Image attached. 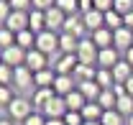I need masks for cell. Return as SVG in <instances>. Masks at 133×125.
Returning a JSON list of instances; mask_svg holds the SVG:
<instances>
[{
	"label": "cell",
	"mask_w": 133,
	"mask_h": 125,
	"mask_svg": "<svg viewBox=\"0 0 133 125\" xmlns=\"http://www.w3.org/2000/svg\"><path fill=\"white\" fill-rule=\"evenodd\" d=\"M77 89L84 94V100H87V102H97L100 94H102V87H100L95 79H90V82H77Z\"/></svg>",
	"instance_id": "5bb4252c"
},
{
	"label": "cell",
	"mask_w": 133,
	"mask_h": 125,
	"mask_svg": "<svg viewBox=\"0 0 133 125\" xmlns=\"http://www.w3.org/2000/svg\"><path fill=\"white\" fill-rule=\"evenodd\" d=\"M77 54H59V59L54 61V72L56 74H74V69H77Z\"/></svg>",
	"instance_id": "52a82bcc"
},
{
	"label": "cell",
	"mask_w": 133,
	"mask_h": 125,
	"mask_svg": "<svg viewBox=\"0 0 133 125\" xmlns=\"http://www.w3.org/2000/svg\"><path fill=\"white\" fill-rule=\"evenodd\" d=\"M113 46L118 48V51H128V48H133V31L131 28H118V31H113Z\"/></svg>",
	"instance_id": "30bf717a"
},
{
	"label": "cell",
	"mask_w": 133,
	"mask_h": 125,
	"mask_svg": "<svg viewBox=\"0 0 133 125\" xmlns=\"http://www.w3.org/2000/svg\"><path fill=\"white\" fill-rule=\"evenodd\" d=\"M113 5H115V0H95V8H97L100 13H108V10H113Z\"/></svg>",
	"instance_id": "b9f144b4"
},
{
	"label": "cell",
	"mask_w": 133,
	"mask_h": 125,
	"mask_svg": "<svg viewBox=\"0 0 133 125\" xmlns=\"http://www.w3.org/2000/svg\"><path fill=\"white\" fill-rule=\"evenodd\" d=\"M113 10H118L120 16L125 18L128 13L133 10V0H115V5H113Z\"/></svg>",
	"instance_id": "74e56055"
},
{
	"label": "cell",
	"mask_w": 133,
	"mask_h": 125,
	"mask_svg": "<svg viewBox=\"0 0 133 125\" xmlns=\"http://www.w3.org/2000/svg\"><path fill=\"white\" fill-rule=\"evenodd\" d=\"M54 5H56V0H33V10H44V13H46Z\"/></svg>",
	"instance_id": "60d3db41"
},
{
	"label": "cell",
	"mask_w": 133,
	"mask_h": 125,
	"mask_svg": "<svg viewBox=\"0 0 133 125\" xmlns=\"http://www.w3.org/2000/svg\"><path fill=\"white\" fill-rule=\"evenodd\" d=\"M97 56H100V48L95 46V41L87 36L79 41V48H77V59L79 64H90V66H97Z\"/></svg>",
	"instance_id": "7a4b0ae2"
},
{
	"label": "cell",
	"mask_w": 133,
	"mask_h": 125,
	"mask_svg": "<svg viewBox=\"0 0 133 125\" xmlns=\"http://www.w3.org/2000/svg\"><path fill=\"white\" fill-rule=\"evenodd\" d=\"M74 89H77L74 74H56V79H54V92L59 94V97H66V94L74 92Z\"/></svg>",
	"instance_id": "ba28073f"
},
{
	"label": "cell",
	"mask_w": 133,
	"mask_h": 125,
	"mask_svg": "<svg viewBox=\"0 0 133 125\" xmlns=\"http://www.w3.org/2000/svg\"><path fill=\"white\" fill-rule=\"evenodd\" d=\"M90 38L95 41L97 48H110L113 46V31H110V28H100V31L90 33Z\"/></svg>",
	"instance_id": "603a6c76"
},
{
	"label": "cell",
	"mask_w": 133,
	"mask_h": 125,
	"mask_svg": "<svg viewBox=\"0 0 133 125\" xmlns=\"http://www.w3.org/2000/svg\"><path fill=\"white\" fill-rule=\"evenodd\" d=\"M26 54H28V51H23V48L16 44V46H10V48H3V51H0V59H3V64L18 69V66L26 64Z\"/></svg>",
	"instance_id": "3957f363"
},
{
	"label": "cell",
	"mask_w": 133,
	"mask_h": 125,
	"mask_svg": "<svg viewBox=\"0 0 133 125\" xmlns=\"http://www.w3.org/2000/svg\"><path fill=\"white\" fill-rule=\"evenodd\" d=\"M28 28H31L36 36L41 31H46V13H44V10H31V13H28Z\"/></svg>",
	"instance_id": "44dd1931"
},
{
	"label": "cell",
	"mask_w": 133,
	"mask_h": 125,
	"mask_svg": "<svg viewBox=\"0 0 133 125\" xmlns=\"http://www.w3.org/2000/svg\"><path fill=\"white\" fill-rule=\"evenodd\" d=\"M118 61H120V51H118L115 46L100 48V56H97V66L100 69H113Z\"/></svg>",
	"instance_id": "4fadbf2b"
},
{
	"label": "cell",
	"mask_w": 133,
	"mask_h": 125,
	"mask_svg": "<svg viewBox=\"0 0 133 125\" xmlns=\"http://www.w3.org/2000/svg\"><path fill=\"white\" fill-rule=\"evenodd\" d=\"M115 102H118V97L113 89H102V94H100V100H97V105L102 110H115Z\"/></svg>",
	"instance_id": "4dcf8cb0"
},
{
	"label": "cell",
	"mask_w": 133,
	"mask_h": 125,
	"mask_svg": "<svg viewBox=\"0 0 133 125\" xmlns=\"http://www.w3.org/2000/svg\"><path fill=\"white\" fill-rule=\"evenodd\" d=\"M110 72H113V77H115V82H118V84H125V82L133 77V66L125 61V59H120V61H118L115 66L110 69Z\"/></svg>",
	"instance_id": "ffe728a7"
},
{
	"label": "cell",
	"mask_w": 133,
	"mask_h": 125,
	"mask_svg": "<svg viewBox=\"0 0 133 125\" xmlns=\"http://www.w3.org/2000/svg\"><path fill=\"white\" fill-rule=\"evenodd\" d=\"M21 125H46V115H44V112H38V110H33V112H31V115H28Z\"/></svg>",
	"instance_id": "d590c367"
},
{
	"label": "cell",
	"mask_w": 133,
	"mask_h": 125,
	"mask_svg": "<svg viewBox=\"0 0 133 125\" xmlns=\"http://www.w3.org/2000/svg\"><path fill=\"white\" fill-rule=\"evenodd\" d=\"M66 112H69V107H66V100H64V97H59V94H56L49 105L44 107V115H46V117H64Z\"/></svg>",
	"instance_id": "2e32d148"
},
{
	"label": "cell",
	"mask_w": 133,
	"mask_h": 125,
	"mask_svg": "<svg viewBox=\"0 0 133 125\" xmlns=\"http://www.w3.org/2000/svg\"><path fill=\"white\" fill-rule=\"evenodd\" d=\"M115 110L120 112V115H125V117H131L133 115V94H123V97H118V102H115Z\"/></svg>",
	"instance_id": "4316f807"
},
{
	"label": "cell",
	"mask_w": 133,
	"mask_h": 125,
	"mask_svg": "<svg viewBox=\"0 0 133 125\" xmlns=\"http://www.w3.org/2000/svg\"><path fill=\"white\" fill-rule=\"evenodd\" d=\"M10 46H16V33L3 26V28H0V51H3V48H10Z\"/></svg>",
	"instance_id": "1f68e13d"
},
{
	"label": "cell",
	"mask_w": 133,
	"mask_h": 125,
	"mask_svg": "<svg viewBox=\"0 0 133 125\" xmlns=\"http://www.w3.org/2000/svg\"><path fill=\"white\" fill-rule=\"evenodd\" d=\"M46 125H64V117H46Z\"/></svg>",
	"instance_id": "ee69618b"
},
{
	"label": "cell",
	"mask_w": 133,
	"mask_h": 125,
	"mask_svg": "<svg viewBox=\"0 0 133 125\" xmlns=\"http://www.w3.org/2000/svg\"><path fill=\"white\" fill-rule=\"evenodd\" d=\"M123 20H125V28H131V31H133V10H131L125 18H123Z\"/></svg>",
	"instance_id": "f6af8a7d"
},
{
	"label": "cell",
	"mask_w": 133,
	"mask_h": 125,
	"mask_svg": "<svg viewBox=\"0 0 133 125\" xmlns=\"http://www.w3.org/2000/svg\"><path fill=\"white\" fill-rule=\"evenodd\" d=\"M16 44L23 48V51H31V48H36V33H33L31 28H26V31L16 33Z\"/></svg>",
	"instance_id": "cb8c5ba5"
},
{
	"label": "cell",
	"mask_w": 133,
	"mask_h": 125,
	"mask_svg": "<svg viewBox=\"0 0 133 125\" xmlns=\"http://www.w3.org/2000/svg\"><path fill=\"white\" fill-rule=\"evenodd\" d=\"M56 8H62L66 16H77L79 13V0H56Z\"/></svg>",
	"instance_id": "d6a6232c"
},
{
	"label": "cell",
	"mask_w": 133,
	"mask_h": 125,
	"mask_svg": "<svg viewBox=\"0 0 133 125\" xmlns=\"http://www.w3.org/2000/svg\"><path fill=\"white\" fill-rule=\"evenodd\" d=\"M95 82H97L102 89H113L115 77H113V72H110V69H100V66H97V77H95Z\"/></svg>",
	"instance_id": "f1b7e54d"
},
{
	"label": "cell",
	"mask_w": 133,
	"mask_h": 125,
	"mask_svg": "<svg viewBox=\"0 0 133 125\" xmlns=\"http://www.w3.org/2000/svg\"><path fill=\"white\" fill-rule=\"evenodd\" d=\"M13 10H21V13H31L33 10V0H10Z\"/></svg>",
	"instance_id": "f35d334b"
},
{
	"label": "cell",
	"mask_w": 133,
	"mask_h": 125,
	"mask_svg": "<svg viewBox=\"0 0 133 125\" xmlns=\"http://www.w3.org/2000/svg\"><path fill=\"white\" fill-rule=\"evenodd\" d=\"M46 61H49V56H46L44 51H38V48H31V51L26 54V66L31 69L33 74L41 72V69H46Z\"/></svg>",
	"instance_id": "7c38bea8"
},
{
	"label": "cell",
	"mask_w": 133,
	"mask_h": 125,
	"mask_svg": "<svg viewBox=\"0 0 133 125\" xmlns=\"http://www.w3.org/2000/svg\"><path fill=\"white\" fill-rule=\"evenodd\" d=\"M125 89H128V94H133V77L125 82Z\"/></svg>",
	"instance_id": "7dc6e473"
},
{
	"label": "cell",
	"mask_w": 133,
	"mask_h": 125,
	"mask_svg": "<svg viewBox=\"0 0 133 125\" xmlns=\"http://www.w3.org/2000/svg\"><path fill=\"white\" fill-rule=\"evenodd\" d=\"M54 97H56V92H54V89H33L31 102H33V107L38 110V112H44V107L49 105Z\"/></svg>",
	"instance_id": "ac0fdd59"
},
{
	"label": "cell",
	"mask_w": 133,
	"mask_h": 125,
	"mask_svg": "<svg viewBox=\"0 0 133 125\" xmlns=\"http://www.w3.org/2000/svg\"><path fill=\"white\" fill-rule=\"evenodd\" d=\"M64 23H66V13L62 10V8H51V10H46V31H56L62 33L64 31Z\"/></svg>",
	"instance_id": "8992f818"
},
{
	"label": "cell",
	"mask_w": 133,
	"mask_h": 125,
	"mask_svg": "<svg viewBox=\"0 0 133 125\" xmlns=\"http://www.w3.org/2000/svg\"><path fill=\"white\" fill-rule=\"evenodd\" d=\"M95 8V0H79V13H87Z\"/></svg>",
	"instance_id": "7bdbcfd3"
},
{
	"label": "cell",
	"mask_w": 133,
	"mask_h": 125,
	"mask_svg": "<svg viewBox=\"0 0 133 125\" xmlns=\"http://www.w3.org/2000/svg\"><path fill=\"white\" fill-rule=\"evenodd\" d=\"M123 59H125V61H128V64H131V66H133V48H128V51L123 54Z\"/></svg>",
	"instance_id": "bcb514c9"
},
{
	"label": "cell",
	"mask_w": 133,
	"mask_h": 125,
	"mask_svg": "<svg viewBox=\"0 0 133 125\" xmlns=\"http://www.w3.org/2000/svg\"><path fill=\"white\" fill-rule=\"evenodd\" d=\"M125 125H133V115H131V117H128V123H125Z\"/></svg>",
	"instance_id": "681fc988"
},
{
	"label": "cell",
	"mask_w": 133,
	"mask_h": 125,
	"mask_svg": "<svg viewBox=\"0 0 133 125\" xmlns=\"http://www.w3.org/2000/svg\"><path fill=\"white\" fill-rule=\"evenodd\" d=\"M33 110L36 107H33V102L28 100V97H16V100L8 105V117H10L13 123H23Z\"/></svg>",
	"instance_id": "6da1fadb"
},
{
	"label": "cell",
	"mask_w": 133,
	"mask_h": 125,
	"mask_svg": "<svg viewBox=\"0 0 133 125\" xmlns=\"http://www.w3.org/2000/svg\"><path fill=\"white\" fill-rule=\"evenodd\" d=\"M82 20H84V28L90 33L100 31V28H105V13H100L97 8H92V10H87L82 13Z\"/></svg>",
	"instance_id": "8fae6325"
},
{
	"label": "cell",
	"mask_w": 133,
	"mask_h": 125,
	"mask_svg": "<svg viewBox=\"0 0 133 125\" xmlns=\"http://www.w3.org/2000/svg\"><path fill=\"white\" fill-rule=\"evenodd\" d=\"M64 125H84L82 112H77V110H69V112L64 115Z\"/></svg>",
	"instance_id": "8d00e7d4"
},
{
	"label": "cell",
	"mask_w": 133,
	"mask_h": 125,
	"mask_svg": "<svg viewBox=\"0 0 133 125\" xmlns=\"http://www.w3.org/2000/svg\"><path fill=\"white\" fill-rule=\"evenodd\" d=\"M36 48L44 51V54L49 56L51 51L59 48V33H56V31H41L38 36H36Z\"/></svg>",
	"instance_id": "277c9868"
},
{
	"label": "cell",
	"mask_w": 133,
	"mask_h": 125,
	"mask_svg": "<svg viewBox=\"0 0 133 125\" xmlns=\"http://www.w3.org/2000/svg\"><path fill=\"white\" fill-rule=\"evenodd\" d=\"M13 87H16V89H31V87H36V82H33V72L26 66V64L16 69V74H13Z\"/></svg>",
	"instance_id": "9c48e42d"
},
{
	"label": "cell",
	"mask_w": 133,
	"mask_h": 125,
	"mask_svg": "<svg viewBox=\"0 0 133 125\" xmlns=\"http://www.w3.org/2000/svg\"><path fill=\"white\" fill-rule=\"evenodd\" d=\"M5 28H10L13 33H21L28 28V13H21V10H13L8 20H5Z\"/></svg>",
	"instance_id": "9a60e30c"
},
{
	"label": "cell",
	"mask_w": 133,
	"mask_h": 125,
	"mask_svg": "<svg viewBox=\"0 0 133 125\" xmlns=\"http://www.w3.org/2000/svg\"><path fill=\"white\" fill-rule=\"evenodd\" d=\"M0 125H16V123H13L10 117H0Z\"/></svg>",
	"instance_id": "c3c4849f"
},
{
	"label": "cell",
	"mask_w": 133,
	"mask_h": 125,
	"mask_svg": "<svg viewBox=\"0 0 133 125\" xmlns=\"http://www.w3.org/2000/svg\"><path fill=\"white\" fill-rule=\"evenodd\" d=\"M64 100H66V107H69V110H77V112H82V107L87 105V100H84V94L79 92V89L69 92V94L64 97Z\"/></svg>",
	"instance_id": "484cf974"
},
{
	"label": "cell",
	"mask_w": 133,
	"mask_h": 125,
	"mask_svg": "<svg viewBox=\"0 0 133 125\" xmlns=\"http://www.w3.org/2000/svg\"><path fill=\"white\" fill-rule=\"evenodd\" d=\"M54 79H56V72H54V69H49V66L33 74L36 89H54Z\"/></svg>",
	"instance_id": "e0dca14e"
},
{
	"label": "cell",
	"mask_w": 133,
	"mask_h": 125,
	"mask_svg": "<svg viewBox=\"0 0 133 125\" xmlns=\"http://www.w3.org/2000/svg\"><path fill=\"white\" fill-rule=\"evenodd\" d=\"M102 125H125L128 123V117L125 115H120L118 110H105V115H102Z\"/></svg>",
	"instance_id": "f546056e"
},
{
	"label": "cell",
	"mask_w": 133,
	"mask_h": 125,
	"mask_svg": "<svg viewBox=\"0 0 133 125\" xmlns=\"http://www.w3.org/2000/svg\"><path fill=\"white\" fill-rule=\"evenodd\" d=\"M13 74H16L13 66H8V64L0 61V84H10V87H13Z\"/></svg>",
	"instance_id": "e575fe53"
},
{
	"label": "cell",
	"mask_w": 133,
	"mask_h": 125,
	"mask_svg": "<svg viewBox=\"0 0 133 125\" xmlns=\"http://www.w3.org/2000/svg\"><path fill=\"white\" fill-rule=\"evenodd\" d=\"M97 77V66H90V64H77L74 69V79L77 82H90V79Z\"/></svg>",
	"instance_id": "d4e9b609"
},
{
	"label": "cell",
	"mask_w": 133,
	"mask_h": 125,
	"mask_svg": "<svg viewBox=\"0 0 133 125\" xmlns=\"http://www.w3.org/2000/svg\"><path fill=\"white\" fill-rule=\"evenodd\" d=\"M62 33H72V36H77V38H87L90 31L84 28L82 13H77V16H66V23H64V31H62Z\"/></svg>",
	"instance_id": "5b68a950"
},
{
	"label": "cell",
	"mask_w": 133,
	"mask_h": 125,
	"mask_svg": "<svg viewBox=\"0 0 133 125\" xmlns=\"http://www.w3.org/2000/svg\"><path fill=\"white\" fill-rule=\"evenodd\" d=\"M79 41L82 38H77L72 33H59V54H77Z\"/></svg>",
	"instance_id": "d6986e66"
},
{
	"label": "cell",
	"mask_w": 133,
	"mask_h": 125,
	"mask_svg": "<svg viewBox=\"0 0 133 125\" xmlns=\"http://www.w3.org/2000/svg\"><path fill=\"white\" fill-rule=\"evenodd\" d=\"M123 26H125V20H123V16H120L118 10H108V13H105V28L118 31V28H123Z\"/></svg>",
	"instance_id": "83f0119b"
},
{
	"label": "cell",
	"mask_w": 133,
	"mask_h": 125,
	"mask_svg": "<svg viewBox=\"0 0 133 125\" xmlns=\"http://www.w3.org/2000/svg\"><path fill=\"white\" fill-rule=\"evenodd\" d=\"M102 115H105V110L100 107L97 102H87V105L82 107L84 123H100V120H102Z\"/></svg>",
	"instance_id": "7402d4cb"
},
{
	"label": "cell",
	"mask_w": 133,
	"mask_h": 125,
	"mask_svg": "<svg viewBox=\"0 0 133 125\" xmlns=\"http://www.w3.org/2000/svg\"><path fill=\"white\" fill-rule=\"evenodd\" d=\"M0 61H3V59H0Z\"/></svg>",
	"instance_id": "816d5d0a"
},
{
	"label": "cell",
	"mask_w": 133,
	"mask_h": 125,
	"mask_svg": "<svg viewBox=\"0 0 133 125\" xmlns=\"http://www.w3.org/2000/svg\"><path fill=\"white\" fill-rule=\"evenodd\" d=\"M13 100H16V94L10 89V84H0V107H8Z\"/></svg>",
	"instance_id": "836d02e7"
},
{
	"label": "cell",
	"mask_w": 133,
	"mask_h": 125,
	"mask_svg": "<svg viewBox=\"0 0 133 125\" xmlns=\"http://www.w3.org/2000/svg\"><path fill=\"white\" fill-rule=\"evenodd\" d=\"M13 13V5H10V0H0V26H5V20L8 16Z\"/></svg>",
	"instance_id": "ab89813d"
},
{
	"label": "cell",
	"mask_w": 133,
	"mask_h": 125,
	"mask_svg": "<svg viewBox=\"0 0 133 125\" xmlns=\"http://www.w3.org/2000/svg\"><path fill=\"white\" fill-rule=\"evenodd\" d=\"M84 125H102V123H84Z\"/></svg>",
	"instance_id": "f907efd6"
}]
</instances>
